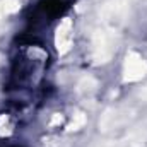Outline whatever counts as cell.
I'll return each mask as SVG.
<instances>
[{
    "label": "cell",
    "instance_id": "cell-1",
    "mask_svg": "<svg viewBox=\"0 0 147 147\" xmlns=\"http://www.w3.org/2000/svg\"><path fill=\"white\" fill-rule=\"evenodd\" d=\"M116 31H111L108 28H101L92 34L91 43V57L94 63H106L110 62L116 51Z\"/></svg>",
    "mask_w": 147,
    "mask_h": 147
},
{
    "label": "cell",
    "instance_id": "cell-2",
    "mask_svg": "<svg viewBox=\"0 0 147 147\" xmlns=\"http://www.w3.org/2000/svg\"><path fill=\"white\" fill-rule=\"evenodd\" d=\"M128 17V2L127 0H106L101 7L103 26L111 31H118Z\"/></svg>",
    "mask_w": 147,
    "mask_h": 147
},
{
    "label": "cell",
    "instance_id": "cell-3",
    "mask_svg": "<svg viewBox=\"0 0 147 147\" xmlns=\"http://www.w3.org/2000/svg\"><path fill=\"white\" fill-rule=\"evenodd\" d=\"M147 74V62L135 51H128L123 63V80L137 82Z\"/></svg>",
    "mask_w": 147,
    "mask_h": 147
},
{
    "label": "cell",
    "instance_id": "cell-4",
    "mask_svg": "<svg viewBox=\"0 0 147 147\" xmlns=\"http://www.w3.org/2000/svg\"><path fill=\"white\" fill-rule=\"evenodd\" d=\"M72 39H74V24H72V19L65 17L57 31H55V46H57V51L60 55H65L70 46H72Z\"/></svg>",
    "mask_w": 147,
    "mask_h": 147
},
{
    "label": "cell",
    "instance_id": "cell-5",
    "mask_svg": "<svg viewBox=\"0 0 147 147\" xmlns=\"http://www.w3.org/2000/svg\"><path fill=\"white\" fill-rule=\"evenodd\" d=\"M96 89H98V80L94 77H82L79 80V84H77V91L80 94H84V96L92 94Z\"/></svg>",
    "mask_w": 147,
    "mask_h": 147
},
{
    "label": "cell",
    "instance_id": "cell-6",
    "mask_svg": "<svg viewBox=\"0 0 147 147\" xmlns=\"http://www.w3.org/2000/svg\"><path fill=\"white\" fill-rule=\"evenodd\" d=\"M19 9V2L17 0H0V17L9 16L12 12H16Z\"/></svg>",
    "mask_w": 147,
    "mask_h": 147
},
{
    "label": "cell",
    "instance_id": "cell-7",
    "mask_svg": "<svg viewBox=\"0 0 147 147\" xmlns=\"http://www.w3.org/2000/svg\"><path fill=\"white\" fill-rule=\"evenodd\" d=\"M86 121H87V118H86L84 113H75L72 121H70V125H69V130H79V128H82L86 125Z\"/></svg>",
    "mask_w": 147,
    "mask_h": 147
},
{
    "label": "cell",
    "instance_id": "cell-8",
    "mask_svg": "<svg viewBox=\"0 0 147 147\" xmlns=\"http://www.w3.org/2000/svg\"><path fill=\"white\" fill-rule=\"evenodd\" d=\"M62 115H58V113H55L53 115V118H51V121H50V127H55V125H60L62 123Z\"/></svg>",
    "mask_w": 147,
    "mask_h": 147
},
{
    "label": "cell",
    "instance_id": "cell-9",
    "mask_svg": "<svg viewBox=\"0 0 147 147\" xmlns=\"http://www.w3.org/2000/svg\"><path fill=\"white\" fill-rule=\"evenodd\" d=\"M140 94H142V98H144V99H146V101H147V86H146V87H144V91H142Z\"/></svg>",
    "mask_w": 147,
    "mask_h": 147
},
{
    "label": "cell",
    "instance_id": "cell-10",
    "mask_svg": "<svg viewBox=\"0 0 147 147\" xmlns=\"http://www.w3.org/2000/svg\"><path fill=\"white\" fill-rule=\"evenodd\" d=\"M0 63H2V55H0Z\"/></svg>",
    "mask_w": 147,
    "mask_h": 147
}]
</instances>
